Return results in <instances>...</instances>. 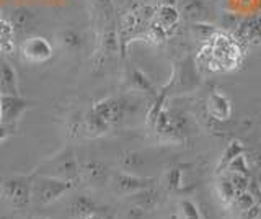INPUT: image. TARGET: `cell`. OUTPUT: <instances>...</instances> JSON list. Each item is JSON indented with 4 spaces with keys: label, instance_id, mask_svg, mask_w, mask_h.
<instances>
[{
    "label": "cell",
    "instance_id": "4",
    "mask_svg": "<svg viewBox=\"0 0 261 219\" xmlns=\"http://www.w3.org/2000/svg\"><path fill=\"white\" fill-rule=\"evenodd\" d=\"M0 198L15 209L31 205V177H10L0 183Z\"/></svg>",
    "mask_w": 261,
    "mask_h": 219
},
{
    "label": "cell",
    "instance_id": "24",
    "mask_svg": "<svg viewBox=\"0 0 261 219\" xmlns=\"http://www.w3.org/2000/svg\"><path fill=\"white\" fill-rule=\"evenodd\" d=\"M217 33V28L212 27L207 21H194L191 25V35L194 39H198L201 43H206L207 39Z\"/></svg>",
    "mask_w": 261,
    "mask_h": 219
},
{
    "label": "cell",
    "instance_id": "16",
    "mask_svg": "<svg viewBox=\"0 0 261 219\" xmlns=\"http://www.w3.org/2000/svg\"><path fill=\"white\" fill-rule=\"evenodd\" d=\"M159 201H160L159 193L155 191L152 186H150V188H145V190L137 191L134 194H129L130 206H136L139 209H142L144 213H147V211H152V209L157 208Z\"/></svg>",
    "mask_w": 261,
    "mask_h": 219
},
{
    "label": "cell",
    "instance_id": "8",
    "mask_svg": "<svg viewBox=\"0 0 261 219\" xmlns=\"http://www.w3.org/2000/svg\"><path fill=\"white\" fill-rule=\"evenodd\" d=\"M2 125L10 129L15 128L18 119L24 115V111L30 108V102L21 99L20 95H2Z\"/></svg>",
    "mask_w": 261,
    "mask_h": 219
},
{
    "label": "cell",
    "instance_id": "3",
    "mask_svg": "<svg viewBox=\"0 0 261 219\" xmlns=\"http://www.w3.org/2000/svg\"><path fill=\"white\" fill-rule=\"evenodd\" d=\"M36 174L49 175L59 180L77 183L80 180V165L72 149H64L54 157L46 160L43 165L38 168Z\"/></svg>",
    "mask_w": 261,
    "mask_h": 219
},
{
    "label": "cell",
    "instance_id": "23",
    "mask_svg": "<svg viewBox=\"0 0 261 219\" xmlns=\"http://www.w3.org/2000/svg\"><path fill=\"white\" fill-rule=\"evenodd\" d=\"M15 31L13 27L10 25V21L0 18V53H12L15 43Z\"/></svg>",
    "mask_w": 261,
    "mask_h": 219
},
{
    "label": "cell",
    "instance_id": "9",
    "mask_svg": "<svg viewBox=\"0 0 261 219\" xmlns=\"http://www.w3.org/2000/svg\"><path fill=\"white\" fill-rule=\"evenodd\" d=\"M176 9L179 13H183L186 20L194 21H211L212 20V10L211 5L206 0H178Z\"/></svg>",
    "mask_w": 261,
    "mask_h": 219
},
{
    "label": "cell",
    "instance_id": "15",
    "mask_svg": "<svg viewBox=\"0 0 261 219\" xmlns=\"http://www.w3.org/2000/svg\"><path fill=\"white\" fill-rule=\"evenodd\" d=\"M0 93L18 95V77L15 69L7 61H0Z\"/></svg>",
    "mask_w": 261,
    "mask_h": 219
},
{
    "label": "cell",
    "instance_id": "34",
    "mask_svg": "<svg viewBox=\"0 0 261 219\" xmlns=\"http://www.w3.org/2000/svg\"><path fill=\"white\" fill-rule=\"evenodd\" d=\"M178 0H157L159 5H176Z\"/></svg>",
    "mask_w": 261,
    "mask_h": 219
},
{
    "label": "cell",
    "instance_id": "2",
    "mask_svg": "<svg viewBox=\"0 0 261 219\" xmlns=\"http://www.w3.org/2000/svg\"><path fill=\"white\" fill-rule=\"evenodd\" d=\"M75 183L59 180V178L35 174L31 175V203L38 206L53 205L54 201L62 198L65 193H69Z\"/></svg>",
    "mask_w": 261,
    "mask_h": 219
},
{
    "label": "cell",
    "instance_id": "26",
    "mask_svg": "<svg viewBox=\"0 0 261 219\" xmlns=\"http://www.w3.org/2000/svg\"><path fill=\"white\" fill-rule=\"evenodd\" d=\"M163 182H165V186L170 191H178L179 188H181V185H183V172H181V168L171 167L168 172L165 174Z\"/></svg>",
    "mask_w": 261,
    "mask_h": 219
},
{
    "label": "cell",
    "instance_id": "36",
    "mask_svg": "<svg viewBox=\"0 0 261 219\" xmlns=\"http://www.w3.org/2000/svg\"><path fill=\"white\" fill-rule=\"evenodd\" d=\"M256 182H258V185H259V190H261V170H258V174H256Z\"/></svg>",
    "mask_w": 261,
    "mask_h": 219
},
{
    "label": "cell",
    "instance_id": "33",
    "mask_svg": "<svg viewBox=\"0 0 261 219\" xmlns=\"http://www.w3.org/2000/svg\"><path fill=\"white\" fill-rule=\"evenodd\" d=\"M251 160H253V165H255L258 170H261V148H259V149H256L255 152H253Z\"/></svg>",
    "mask_w": 261,
    "mask_h": 219
},
{
    "label": "cell",
    "instance_id": "17",
    "mask_svg": "<svg viewBox=\"0 0 261 219\" xmlns=\"http://www.w3.org/2000/svg\"><path fill=\"white\" fill-rule=\"evenodd\" d=\"M69 213L73 219H84L90 214L96 213V203L85 194H79L69 205Z\"/></svg>",
    "mask_w": 261,
    "mask_h": 219
},
{
    "label": "cell",
    "instance_id": "38",
    "mask_svg": "<svg viewBox=\"0 0 261 219\" xmlns=\"http://www.w3.org/2000/svg\"><path fill=\"white\" fill-rule=\"evenodd\" d=\"M33 219H47V217H43V216H36V217H33Z\"/></svg>",
    "mask_w": 261,
    "mask_h": 219
},
{
    "label": "cell",
    "instance_id": "37",
    "mask_svg": "<svg viewBox=\"0 0 261 219\" xmlns=\"http://www.w3.org/2000/svg\"><path fill=\"white\" fill-rule=\"evenodd\" d=\"M0 99H2V93H0ZM0 125H2V102H0Z\"/></svg>",
    "mask_w": 261,
    "mask_h": 219
},
{
    "label": "cell",
    "instance_id": "11",
    "mask_svg": "<svg viewBox=\"0 0 261 219\" xmlns=\"http://www.w3.org/2000/svg\"><path fill=\"white\" fill-rule=\"evenodd\" d=\"M8 21H10V25L13 27L15 35L16 33H27V31H30L33 27H35L36 13L33 12L30 7L20 5V7H16V9L12 10L10 20Z\"/></svg>",
    "mask_w": 261,
    "mask_h": 219
},
{
    "label": "cell",
    "instance_id": "12",
    "mask_svg": "<svg viewBox=\"0 0 261 219\" xmlns=\"http://www.w3.org/2000/svg\"><path fill=\"white\" fill-rule=\"evenodd\" d=\"M237 39L240 43H256L261 41V15L242 20L235 30Z\"/></svg>",
    "mask_w": 261,
    "mask_h": 219
},
{
    "label": "cell",
    "instance_id": "14",
    "mask_svg": "<svg viewBox=\"0 0 261 219\" xmlns=\"http://www.w3.org/2000/svg\"><path fill=\"white\" fill-rule=\"evenodd\" d=\"M178 20H179V10L176 9V5H159L155 9L153 21L162 30H165L167 35L178 25Z\"/></svg>",
    "mask_w": 261,
    "mask_h": 219
},
{
    "label": "cell",
    "instance_id": "22",
    "mask_svg": "<svg viewBox=\"0 0 261 219\" xmlns=\"http://www.w3.org/2000/svg\"><path fill=\"white\" fill-rule=\"evenodd\" d=\"M240 154H245L243 144H242L240 141H232V142L225 148V151L222 152V157H220L219 165H217V172H219V174L225 172V168L228 167V164H230V162H232L237 156H240Z\"/></svg>",
    "mask_w": 261,
    "mask_h": 219
},
{
    "label": "cell",
    "instance_id": "6",
    "mask_svg": "<svg viewBox=\"0 0 261 219\" xmlns=\"http://www.w3.org/2000/svg\"><path fill=\"white\" fill-rule=\"evenodd\" d=\"M21 56L27 62L31 64H43L53 58V46L43 36H28L20 46Z\"/></svg>",
    "mask_w": 261,
    "mask_h": 219
},
{
    "label": "cell",
    "instance_id": "30",
    "mask_svg": "<svg viewBox=\"0 0 261 219\" xmlns=\"http://www.w3.org/2000/svg\"><path fill=\"white\" fill-rule=\"evenodd\" d=\"M228 175V178H230V182L233 183L237 193L239 191H245L248 188V183H250V177L248 175H242V174H235V172H225Z\"/></svg>",
    "mask_w": 261,
    "mask_h": 219
},
{
    "label": "cell",
    "instance_id": "28",
    "mask_svg": "<svg viewBox=\"0 0 261 219\" xmlns=\"http://www.w3.org/2000/svg\"><path fill=\"white\" fill-rule=\"evenodd\" d=\"M142 156L139 152H126V154H122V157H121V165L122 168L126 170V172H133V170L139 168L142 165Z\"/></svg>",
    "mask_w": 261,
    "mask_h": 219
},
{
    "label": "cell",
    "instance_id": "19",
    "mask_svg": "<svg viewBox=\"0 0 261 219\" xmlns=\"http://www.w3.org/2000/svg\"><path fill=\"white\" fill-rule=\"evenodd\" d=\"M84 35L73 27H65L57 33V41L67 51H79L84 46Z\"/></svg>",
    "mask_w": 261,
    "mask_h": 219
},
{
    "label": "cell",
    "instance_id": "13",
    "mask_svg": "<svg viewBox=\"0 0 261 219\" xmlns=\"http://www.w3.org/2000/svg\"><path fill=\"white\" fill-rule=\"evenodd\" d=\"M80 178L92 185H103L108 182L110 174L101 162L98 160H88L80 167Z\"/></svg>",
    "mask_w": 261,
    "mask_h": 219
},
{
    "label": "cell",
    "instance_id": "5",
    "mask_svg": "<svg viewBox=\"0 0 261 219\" xmlns=\"http://www.w3.org/2000/svg\"><path fill=\"white\" fill-rule=\"evenodd\" d=\"M127 108H129V103L122 99H116V96L103 99L100 102H96L92 107V110L96 113V115L100 118H103L111 128L119 125L121 121L126 118Z\"/></svg>",
    "mask_w": 261,
    "mask_h": 219
},
{
    "label": "cell",
    "instance_id": "39",
    "mask_svg": "<svg viewBox=\"0 0 261 219\" xmlns=\"http://www.w3.org/2000/svg\"><path fill=\"white\" fill-rule=\"evenodd\" d=\"M0 219H8L7 216H2V214H0Z\"/></svg>",
    "mask_w": 261,
    "mask_h": 219
},
{
    "label": "cell",
    "instance_id": "27",
    "mask_svg": "<svg viewBox=\"0 0 261 219\" xmlns=\"http://www.w3.org/2000/svg\"><path fill=\"white\" fill-rule=\"evenodd\" d=\"M225 172H235V174H242V175H248L250 177V164H248V159L245 154H240L237 156L228 167L225 168Z\"/></svg>",
    "mask_w": 261,
    "mask_h": 219
},
{
    "label": "cell",
    "instance_id": "1",
    "mask_svg": "<svg viewBox=\"0 0 261 219\" xmlns=\"http://www.w3.org/2000/svg\"><path fill=\"white\" fill-rule=\"evenodd\" d=\"M243 47L237 38L217 31L202 43L199 61L207 70H230L242 62Z\"/></svg>",
    "mask_w": 261,
    "mask_h": 219
},
{
    "label": "cell",
    "instance_id": "7",
    "mask_svg": "<svg viewBox=\"0 0 261 219\" xmlns=\"http://www.w3.org/2000/svg\"><path fill=\"white\" fill-rule=\"evenodd\" d=\"M152 183H153L152 178L139 177L133 172H126V170L111 175V185L114 191L119 194H124V197H129V194H134L145 188H150Z\"/></svg>",
    "mask_w": 261,
    "mask_h": 219
},
{
    "label": "cell",
    "instance_id": "29",
    "mask_svg": "<svg viewBox=\"0 0 261 219\" xmlns=\"http://www.w3.org/2000/svg\"><path fill=\"white\" fill-rule=\"evenodd\" d=\"M253 205H256L255 198H253V194L245 190V191H239L235 194V200L232 203V206H235L237 209L240 211V213H243V211H247L248 208H251Z\"/></svg>",
    "mask_w": 261,
    "mask_h": 219
},
{
    "label": "cell",
    "instance_id": "18",
    "mask_svg": "<svg viewBox=\"0 0 261 219\" xmlns=\"http://www.w3.org/2000/svg\"><path fill=\"white\" fill-rule=\"evenodd\" d=\"M110 129H111V126L106 123L103 118L98 116L92 108L84 115V133L85 134L98 137L101 134H106Z\"/></svg>",
    "mask_w": 261,
    "mask_h": 219
},
{
    "label": "cell",
    "instance_id": "35",
    "mask_svg": "<svg viewBox=\"0 0 261 219\" xmlns=\"http://www.w3.org/2000/svg\"><path fill=\"white\" fill-rule=\"evenodd\" d=\"M84 219H105V217L101 214H98V213H93V214H90V216H87Z\"/></svg>",
    "mask_w": 261,
    "mask_h": 219
},
{
    "label": "cell",
    "instance_id": "32",
    "mask_svg": "<svg viewBox=\"0 0 261 219\" xmlns=\"http://www.w3.org/2000/svg\"><path fill=\"white\" fill-rule=\"evenodd\" d=\"M261 214V205H253L242 213V219H256Z\"/></svg>",
    "mask_w": 261,
    "mask_h": 219
},
{
    "label": "cell",
    "instance_id": "20",
    "mask_svg": "<svg viewBox=\"0 0 261 219\" xmlns=\"http://www.w3.org/2000/svg\"><path fill=\"white\" fill-rule=\"evenodd\" d=\"M216 191H217L219 200L222 201L225 206H232L237 190H235L233 183L230 182V178H228V175L225 172L219 174L217 180H216Z\"/></svg>",
    "mask_w": 261,
    "mask_h": 219
},
{
    "label": "cell",
    "instance_id": "31",
    "mask_svg": "<svg viewBox=\"0 0 261 219\" xmlns=\"http://www.w3.org/2000/svg\"><path fill=\"white\" fill-rule=\"evenodd\" d=\"M114 10L119 12L121 15H124L130 10H136L137 7H141V2L139 0H113Z\"/></svg>",
    "mask_w": 261,
    "mask_h": 219
},
{
    "label": "cell",
    "instance_id": "25",
    "mask_svg": "<svg viewBox=\"0 0 261 219\" xmlns=\"http://www.w3.org/2000/svg\"><path fill=\"white\" fill-rule=\"evenodd\" d=\"M178 214L179 219H201L199 208L190 198H183L178 201Z\"/></svg>",
    "mask_w": 261,
    "mask_h": 219
},
{
    "label": "cell",
    "instance_id": "21",
    "mask_svg": "<svg viewBox=\"0 0 261 219\" xmlns=\"http://www.w3.org/2000/svg\"><path fill=\"white\" fill-rule=\"evenodd\" d=\"M127 82H129L130 87L134 88V90L144 92V93H149V95H157L153 84L150 82V79L147 77L142 70H139V69H130V70H129V74H127Z\"/></svg>",
    "mask_w": 261,
    "mask_h": 219
},
{
    "label": "cell",
    "instance_id": "10",
    "mask_svg": "<svg viewBox=\"0 0 261 219\" xmlns=\"http://www.w3.org/2000/svg\"><path fill=\"white\" fill-rule=\"evenodd\" d=\"M206 110L209 113V116L216 121H227L232 116V103L230 100L222 92H212L207 96L206 102Z\"/></svg>",
    "mask_w": 261,
    "mask_h": 219
}]
</instances>
